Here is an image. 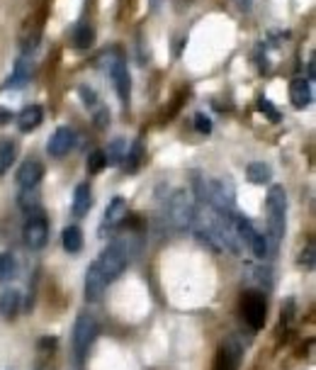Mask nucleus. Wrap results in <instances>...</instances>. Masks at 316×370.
Wrapping results in <instances>:
<instances>
[{"label": "nucleus", "instance_id": "obj_18", "mask_svg": "<svg viewBox=\"0 0 316 370\" xmlns=\"http://www.w3.org/2000/svg\"><path fill=\"white\" fill-rule=\"evenodd\" d=\"M246 175H248L251 183L265 185V183H270V178H272V168L265 161H253V164L246 166Z\"/></svg>", "mask_w": 316, "mask_h": 370}, {"label": "nucleus", "instance_id": "obj_4", "mask_svg": "<svg viewBox=\"0 0 316 370\" xmlns=\"http://www.w3.org/2000/svg\"><path fill=\"white\" fill-rule=\"evenodd\" d=\"M95 336H98V321L90 314H78L76 326H73V353H76L78 361H85L90 346H93Z\"/></svg>", "mask_w": 316, "mask_h": 370}, {"label": "nucleus", "instance_id": "obj_28", "mask_svg": "<svg viewBox=\"0 0 316 370\" xmlns=\"http://www.w3.org/2000/svg\"><path fill=\"white\" fill-rule=\"evenodd\" d=\"M314 254H316L314 241H309L307 249L302 251V259H299V266H304V268H307V271H312V268H314Z\"/></svg>", "mask_w": 316, "mask_h": 370}, {"label": "nucleus", "instance_id": "obj_11", "mask_svg": "<svg viewBox=\"0 0 316 370\" xmlns=\"http://www.w3.org/2000/svg\"><path fill=\"white\" fill-rule=\"evenodd\" d=\"M290 98H292V105L297 110H304V107L312 105V80L309 78H294L292 85H290Z\"/></svg>", "mask_w": 316, "mask_h": 370}, {"label": "nucleus", "instance_id": "obj_5", "mask_svg": "<svg viewBox=\"0 0 316 370\" xmlns=\"http://www.w3.org/2000/svg\"><path fill=\"white\" fill-rule=\"evenodd\" d=\"M241 314H244L246 324H248L251 329H255V331L263 329L267 321V302L263 295L255 290L244 292V297H241Z\"/></svg>", "mask_w": 316, "mask_h": 370}, {"label": "nucleus", "instance_id": "obj_21", "mask_svg": "<svg viewBox=\"0 0 316 370\" xmlns=\"http://www.w3.org/2000/svg\"><path fill=\"white\" fill-rule=\"evenodd\" d=\"M18 276V259L13 254H3L0 256V283H8Z\"/></svg>", "mask_w": 316, "mask_h": 370}, {"label": "nucleus", "instance_id": "obj_19", "mask_svg": "<svg viewBox=\"0 0 316 370\" xmlns=\"http://www.w3.org/2000/svg\"><path fill=\"white\" fill-rule=\"evenodd\" d=\"M61 244L68 254H78V251H83V232L78 227H66L61 234Z\"/></svg>", "mask_w": 316, "mask_h": 370}, {"label": "nucleus", "instance_id": "obj_26", "mask_svg": "<svg viewBox=\"0 0 316 370\" xmlns=\"http://www.w3.org/2000/svg\"><path fill=\"white\" fill-rule=\"evenodd\" d=\"M125 159H127V171H137L139 168V164H141V144H134V147L129 149V152L125 154Z\"/></svg>", "mask_w": 316, "mask_h": 370}, {"label": "nucleus", "instance_id": "obj_12", "mask_svg": "<svg viewBox=\"0 0 316 370\" xmlns=\"http://www.w3.org/2000/svg\"><path fill=\"white\" fill-rule=\"evenodd\" d=\"M241 361V348L236 344H224L217 353V361H214V370H236Z\"/></svg>", "mask_w": 316, "mask_h": 370}, {"label": "nucleus", "instance_id": "obj_9", "mask_svg": "<svg viewBox=\"0 0 316 370\" xmlns=\"http://www.w3.org/2000/svg\"><path fill=\"white\" fill-rule=\"evenodd\" d=\"M73 144H76V134H73L71 127H58V130L51 134L49 142H46V152H49V156L53 159H61L71 152Z\"/></svg>", "mask_w": 316, "mask_h": 370}, {"label": "nucleus", "instance_id": "obj_30", "mask_svg": "<svg viewBox=\"0 0 316 370\" xmlns=\"http://www.w3.org/2000/svg\"><path fill=\"white\" fill-rule=\"evenodd\" d=\"M258 107H260V110H263V112H267V115L272 117V122H277V117H280V115H277V110H275V107H272L270 103H267L265 98H260V100H258Z\"/></svg>", "mask_w": 316, "mask_h": 370}, {"label": "nucleus", "instance_id": "obj_7", "mask_svg": "<svg viewBox=\"0 0 316 370\" xmlns=\"http://www.w3.org/2000/svg\"><path fill=\"white\" fill-rule=\"evenodd\" d=\"M110 78L115 83V90L120 95V103L122 105H129L132 100V78H129V68H127L125 58H115L110 63Z\"/></svg>", "mask_w": 316, "mask_h": 370}, {"label": "nucleus", "instance_id": "obj_15", "mask_svg": "<svg viewBox=\"0 0 316 370\" xmlns=\"http://www.w3.org/2000/svg\"><path fill=\"white\" fill-rule=\"evenodd\" d=\"M42 120H44V110L39 105H27L18 115V127L20 132H32L42 125Z\"/></svg>", "mask_w": 316, "mask_h": 370}, {"label": "nucleus", "instance_id": "obj_16", "mask_svg": "<svg viewBox=\"0 0 316 370\" xmlns=\"http://www.w3.org/2000/svg\"><path fill=\"white\" fill-rule=\"evenodd\" d=\"M20 295L18 290H13V288H5L3 292H0V314H3V319H15L20 312Z\"/></svg>", "mask_w": 316, "mask_h": 370}, {"label": "nucleus", "instance_id": "obj_8", "mask_svg": "<svg viewBox=\"0 0 316 370\" xmlns=\"http://www.w3.org/2000/svg\"><path fill=\"white\" fill-rule=\"evenodd\" d=\"M105 288H107V278L103 276V271H100L98 261H95V264H90L88 271H85V300H88V302H100L105 295Z\"/></svg>", "mask_w": 316, "mask_h": 370}, {"label": "nucleus", "instance_id": "obj_20", "mask_svg": "<svg viewBox=\"0 0 316 370\" xmlns=\"http://www.w3.org/2000/svg\"><path fill=\"white\" fill-rule=\"evenodd\" d=\"M93 39H95V32L90 25L80 23L76 30H73V47H76V49H88V47L93 44Z\"/></svg>", "mask_w": 316, "mask_h": 370}, {"label": "nucleus", "instance_id": "obj_2", "mask_svg": "<svg viewBox=\"0 0 316 370\" xmlns=\"http://www.w3.org/2000/svg\"><path fill=\"white\" fill-rule=\"evenodd\" d=\"M98 266L100 271H103V276L107 278V283L117 280V278L127 271V266H129V251H127L125 241H112L103 254H100Z\"/></svg>", "mask_w": 316, "mask_h": 370}, {"label": "nucleus", "instance_id": "obj_14", "mask_svg": "<svg viewBox=\"0 0 316 370\" xmlns=\"http://www.w3.org/2000/svg\"><path fill=\"white\" fill-rule=\"evenodd\" d=\"M32 76V61L27 56H20L18 58V63H15V68H13V73H10V78H8V83L3 85L5 90H10V88H23V85L30 80Z\"/></svg>", "mask_w": 316, "mask_h": 370}, {"label": "nucleus", "instance_id": "obj_3", "mask_svg": "<svg viewBox=\"0 0 316 370\" xmlns=\"http://www.w3.org/2000/svg\"><path fill=\"white\" fill-rule=\"evenodd\" d=\"M165 217H168L170 227L175 232H190L192 217H195V205L187 200L183 190L173 192V197H168V202H165Z\"/></svg>", "mask_w": 316, "mask_h": 370}, {"label": "nucleus", "instance_id": "obj_32", "mask_svg": "<svg viewBox=\"0 0 316 370\" xmlns=\"http://www.w3.org/2000/svg\"><path fill=\"white\" fill-rule=\"evenodd\" d=\"M10 120H13V112L0 107V125H5V122H10Z\"/></svg>", "mask_w": 316, "mask_h": 370}, {"label": "nucleus", "instance_id": "obj_29", "mask_svg": "<svg viewBox=\"0 0 316 370\" xmlns=\"http://www.w3.org/2000/svg\"><path fill=\"white\" fill-rule=\"evenodd\" d=\"M195 127H197V132H200V134H210L212 132V120L200 112V115L195 117Z\"/></svg>", "mask_w": 316, "mask_h": 370}, {"label": "nucleus", "instance_id": "obj_27", "mask_svg": "<svg viewBox=\"0 0 316 370\" xmlns=\"http://www.w3.org/2000/svg\"><path fill=\"white\" fill-rule=\"evenodd\" d=\"M107 166V159H105V152H93L88 156V173H100Z\"/></svg>", "mask_w": 316, "mask_h": 370}, {"label": "nucleus", "instance_id": "obj_13", "mask_svg": "<svg viewBox=\"0 0 316 370\" xmlns=\"http://www.w3.org/2000/svg\"><path fill=\"white\" fill-rule=\"evenodd\" d=\"M125 217H127V202H125V197H112L110 200V205H107V210H105V219H103V229H115V227H120L122 222H125Z\"/></svg>", "mask_w": 316, "mask_h": 370}, {"label": "nucleus", "instance_id": "obj_1", "mask_svg": "<svg viewBox=\"0 0 316 370\" xmlns=\"http://www.w3.org/2000/svg\"><path fill=\"white\" fill-rule=\"evenodd\" d=\"M267 212H270V241H267V246L275 251L285 237L287 227V192L282 185H272L267 192Z\"/></svg>", "mask_w": 316, "mask_h": 370}, {"label": "nucleus", "instance_id": "obj_6", "mask_svg": "<svg viewBox=\"0 0 316 370\" xmlns=\"http://www.w3.org/2000/svg\"><path fill=\"white\" fill-rule=\"evenodd\" d=\"M23 237H25L27 249H32V251L44 249L46 241H49V222H46L44 212L42 210L30 212V217H27V222L23 227Z\"/></svg>", "mask_w": 316, "mask_h": 370}, {"label": "nucleus", "instance_id": "obj_25", "mask_svg": "<svg viewBox=\"0 0 316 370\" xmlns=\"http://www.w3.org/2000/svg\"><path fill=\"white\" fill-rule=\"evenodd\" d=\"M125 142H122V139H115V142H112V147H110V152L105 154V159H107V164L110 166H115V164H120L122 159H125Z\"/></svg>", "mask_w": 316, "mask_h": 370}, {"label": "nucleus", "instance_id": "obj_24", "mask_svg": "<svg viewBox=\"0 0 316 370\" xmlns=\"http://www.w3.org/2000/svg\"><path fill=\"white\" fill-rule=\"evenodd\" d=\"M248 246H251V251L255 254V259H265V256L270 254V246H267V237H265V234H260V232H255L253 237H251Z\"/></svg>", "mask_w": 316, "mask_h": 370}, {"label": "nucleus", "instance_id": "obj_10", "mask_svg": "<svg viewBox=\"0 0 316 370\" xmlns=\"http://www.w3.org/2000/svg\"><path fill=\"white\" fill-rule=\"evenodd\" d=\"M42 178H44V166L39 164V161H25L23 166H20L18 171V185L23 187V190H32V187H37L42 183Z\"/></svg>", "mask_w": 316, "mask_h": 370}, {"label": "nucleus", "instance_id": "obj_17", "mask_svg": "<svg viewBox=\"0 0 316 370\" xmlns=\"http://www.w3.org/2000/svg\"><path fill=\"white\" fill-rule=\"evenodd\" d=\"M90 207H93V192H90V185L88 183L76 185V192H73V214H76V217H83Z\"/></svg>", "mask_w": 316, "mask_h": 370}, {"label": "nucleus", "instance_id": "obj_22", "mask_svg": "<svg viewBox=\"0 0 316 370\" xmlns=\"http://www.w3.org/2000/svg\"><path fill=\"white\" fill-rule=\"evenodd\" d=\"M15 152H18V149H15L13 139H3V142H0V175H3L5 171L10 168V166H13Z\"/></svg>", "mask_w": 316, "mask_h": 370}, {"label": "nucleus", "instance_id": "obj_23", "mask_svg": "<svg viewBox=\"0 0 316 370\" xmlns=\"http://www.w3.org/2000/svg\"><path fill=\"white\" fill-rule=\"evenodd\" d=\"M18 205L23 207V210L30 214V212H37L42 210L39 207V195H37V187H32V190H23L18 197Z\"/></svg>", "mask_w": 316, "mask_h": 370}, {"label": "nucleus", "instance_id": "obj_31", "mask_svg": "<svg viewBox=\"0 0 316 370\" xmlns=\"http://www.w3.org/2000/svg\"><path fill=\"white\" fill-rule=\"evenodd\" d=\"M80 93H83L85 105H88V107H95V105H98V98H95V93H93V90H88V88H80Z\"/></svg>", "mask_w": 316, "mask_h": 370}]
</instances>
